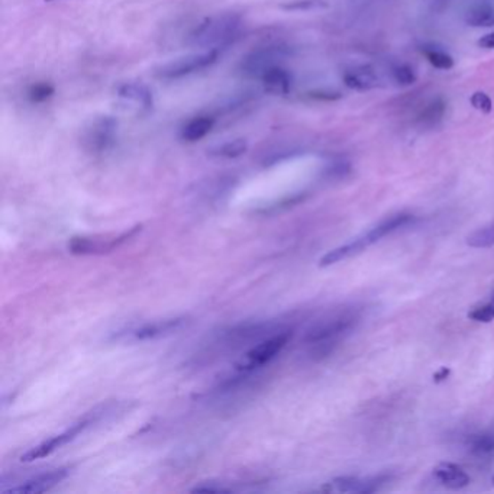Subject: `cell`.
Listing matches in <instances>:
<instances>
[{
	"instance_id": "obj_10",
	"label": "cell",
	"mask_w": 494,
	"mask_h": 494,
	"mask_svg": "<svg viewBox=\"0 0 494 494\" xmlns=\"http://www.w3.org/2000/svg\"><path fill=\"white\" fill-rule=\"evenodd\" d=\"M69 475V468H59V470H53L50 473H44V474L36 475L34 479H29L28 482H22L20 487H13L9 490H4V493L11 494H38L44 491L50 490L53 487L57 486L59 482L66 479Z\"/></svg>"
},
{
	"instance_id": "obj_7",
	"label": "cell",
	"mask_w": 494,
	"mask_h": 494,
	"mask_svg": "<svg viewBox=\"0 0 494 494\" xmlns=\"http://www.w3.org/2000/svg\"><path fill=\"white\" fill-rule=\"evenodd\" d=\"M288 339H290V332H283V334L265 339L264 343L254 346L253 350L249 351L246 360L238 366V370L246 373V371H251L254 368L264 366L287 345Z\"/></svg>"
},
{
	"instance_id": "obj_32",
	"label": "cell",
	"mask_w": 494,
	"mask_h": 494,
	"mask_svg": "<svg viewBox=\"0 0 494 494\" xmlns=\"http://www.w3.org/2000/svg\"><path fill=\"white\" fill-rule=\"evenodd\" d=\"M449 374H451V371H449V368H447V367H442V368H441V370L438 371V373H436L435 376H433V382L435 383L444 382V380H447L448 376H449Z\"/></svg>"
},
{
	"instance_id": "obj_19",
	"label": "cell",
	"mask_w": 494,
	"mask_h": 494,
	"mask_svg": "<svg viewBox=\"0 0 494 494\" xmlns=\"http://www.w3.org/2000/svg\"><path fill=\"white\" fill-rule=\"evenodd\" d=\"M468 449L479 458L494 457V433H482L471 436L468 440Z\"/></svg>"
},
{
	"instance_id": "obj_8",
	"label": "cell",
	"mask_w": 494,
	"mask_h": 494,
	"mask_svg": "<svg viewBox=\"0 0 494 494\" xmlns=\"http://www.w3.org/2000/svg\"><path fill=\"white\" fill-rule=\"evenodd\" d=\"M92 424H93V417H85V419L80 420L77 424L73 425L71 428L67 429L66 433H60V435L45 441L43 444H39L38 447L32 448L31 451H28L27 454L22 456V461L31 463V461H36V459L45 458V457L51 456L59 448L64 447V445L69 444L71 441L76 440Z\"/></svg>"
},
{
	"instance_id": "obj_26",
	"label": "cell",
	"mask_w": 494,
	"mask_h": 494,
	"mask_svg": "<svg viewBox=\"0 0 494 494\" xmlns=\"http://www.w3.org/2000/svg\"><path fill=\"white\" fill-rule=\"evenodd\" d=\"M470 320L475 322L489 323L494 320V293L491 295L490 300L484 304H480L477 308L468 313Z\"/></svg>"
},
{
	"instance_id": "obj_29",
	"label": "cell",
	"mask_w": 494,
	"mask_h": 494,
	"mask_svg": "<svg viewBox=\"0 0 494 494\" xmlns=\"http://www.w3.org/2000/svg\"><path fill=\"white\" fill-rule=\"evenodd\" d=\"M311 98L316 99V101H338V99L343 98V94L339 92H329V90H316V92H311L309 93Z\"/></svg>"
},
{
	"instance_id": "obj_28",
	"label": "cell",
	"mask_w": 494,
	"mask_h": 494,
	"mask_svg": "<svg viewBox=\"0 0 494 494\" xmlns=\"http://www.w3.org/2000/svg\"><path fill=\"white\" fill-rule=\"evenodd\" d=\"M471 105L474 109L482 113H490L493 110V101L489 98V94L484 92H475L470 99Z\"/></svg>"
},
{
	"instance_id": "obj_11",
	"label": "cell",
	"mask_w": 494,
	"mask_h": 494,
	"mask_svg": "<svg viewBox=\"0 0 494 494\" xmlns=\"http://www.w3.org/2000/svg\"><path fill=\"white\" fill-rule=\"evenodd\" d=\"M387 482V477H374V479H360V477H339L329 482V486L323 487V490H336L343 493H374Z\"/></svg>"
},
{
	"instance_id": "obj_13",
	"label": "cell",
	"mask_w": 494,
	"mask_h": 494,
	"mask_svg": "<svg viewBox=\"0 0 494 494\" xmlns=\"http://www.w3.org/2000/svg\"><path fill=\"white\" fill-rule=\"evenodd\" d=\"M186 318H172V320H157V322L145 323L142 327L136 328L133 332L135 341H149V339L160 338L166 335L173 334L183 327Z\"/></svg>"
},
{
	"instance_id": "obj_14",
	"label": "cell",
	"mask_w": 494,
	"mask_h": 494,
	"mask_svg": "<svg viewBox=\"0 0 494 494\" xmlns=\"http://www.w3.org/2000/svg\"><path fill=\"white\" fill-rule=\"evenodd\" d=\"M433 477L451 490H461L471 482L470 475L457 464L442 463L433 470Z\"/></svg>"
},
{
	"instance_id": "obj_34",
	"label": "cell",
	"mask_w": 494,
	"mask_h": 494,
	"mask_svg": "<svg viewBox=\"0 0 494 494\" xmlns=\"http://www.w3.org/2000/svg\"><path fill=\"white\" fill-rule=\"evenodd\" d=\"M47 2H54V0H47Z\"/></svg>"
},
{
	"instance_id": "obj_22",
	"label": "cell",
	"mask_w": 494,
	"mask_h": 494,
	"mask_svg": "<svg viewBox=\"0 0 494 494\" xmlns=\"http://www.w3.org/2000/svg\"><path fill=\"white\" fill-rule=\"evenodd\" d=\"M467 246L473 248H489L494 246V223L482 226L467 237Z\"/></svg>"
},
{
	"instance_id": "obj_24",
	"label": "cell",
	"mask_w": 494,
	"mask_h": 494,
	"mask_svg": "<svg viewBox=\"0 0 494 494\" xmlns=\"http://www.w3.org/2000/svg\"><path fill=\"white\" fill-rule=\"evenodd\" d=\"M392 76L399 86H412L417 83V73L409 64H397L392 69Z\"/></svg>"
},
{
	"instance_id": "obj_4",
	"label": "cell",
	"mask_w": 494,
	"mask_h": 494,
	"mask_svg": "<svg viewBox=\"0 0 494 494\" xmlns=\"http://www.w3.org/2000/svg\"><path fill=\"white\" fill-rule=\"evenodd\" d=\"M290 55V50L281 44H270L251 51L242 59L239 71L246 77L261 78L265 71L272 67L280 66V62Z\"/></svg>"
},
{
	"instance_id": "obj_9",
	"label": "cell",
	"mask_w": 494,
	"mask_h": 494,
	"mask_svg": "<svg viewBox=\"0 0 494 494\" xmlns=\"http://www.w3.org/2000/svg\"><path fill=\"white\" fill-rule=\"evenodd\" d=\"M140 230L141 226H135L129 232H125V234L112 238V239H98V238L86 237L73 238L70 244H69V248H70L71 253L83 254V255H86V254L109 253L112 249L121 246L122 242L134 237Z\"/></svg>"
},
{
	"instance_id": "obj_20",
	"label": "cell",
	"mask_w": 494,
	"mask_h": 494,
	"mask_svg": "<svg viewBox=\"0 0 494 494\" xmlns=\"http://www.w3.org/2000/svg\"><path fill=\"white\" fill-rule=\"evenodd\" d=\"M247 150H248V144H247L246 140L242 138H238V140L228 141V142H223V144L216 145L214 149L209 150V156L216 157V158H238L241 157L242 154H246Z\"/></svg>"
},
{
	"instance_id": "obj_5",
	"label": "cell",
	"mask_w": 494,
	"mask_h": 494,
	"mask_svg": "<svg viewBox=\"0 0 494 494\" xmlns=\"http://www.w3.org/2000/svg\"><path fill=\"white\" fill-rule=\"evenodd\" d=\"M219 50H207L198 54L184 55L182 59L164 64L157 69L156 76L163 80H177L193 75L196 71L205 70L218 60Z\"/></svg>"
},
{
	"instance_id": "obj_30",
	"label": "cell",
	"mask_w": 494,
	"mask_h": 494,
	"mask_svg": "<svg viewBox=\"0 0 494 494\" xmlns=\"http://www.w3.org/2000/svg\"><path fill=\"white\" fill-rule=\"evenodd\" d=\"M193 493H226L230 489H223L221 486H198L193 489Z\"/></svg>"
},
{
	"instance_id": "obj_3",
	"label": "cell",
	"mask_w": 494,
	"mask_h": 494,
	"mask_svg": "<svg viewBox=\"0 0 494 494\" xmlns=\"http://www.w3.org/2000/svg\"><path fill=\"white\" fill-rule=\"evenodd\" d=\"M355 322H357V316L348 313V315L332 318V320L313 328L306 336V341L313 346V354H328L335 343L338 341L339 336L350 331Z\"/></svg>"
},
{
	"instance_id": "obj_12",
	"label": "cell",
	"mask_w": 494,
	"mask_h": 494,
	"mask_svg": "<svg viewBox=\"0 0 494 494\" xmlns=\"http://www.w3.org/2000/svg\"><path fill=\"white\" fill-rule=\"evenodd\" d=\"M117 96L126 103L134 105L141 113L150 112L154 106L151 90L142 83H125L117 89Z\"/></svg>"
},
{
	"instance_id": "obj_21",
	"label": "cell",
	"mask_w": 494,
	"mask_h": 494,
	"mask_svg": "<svg viewBox=\"0 0 494 494\" xmlns=\"http://www.w3.org/2000/svg\"><path fill=\"white\" fill-rule=\"evenodd\" d=\"M466 22L474 28L494 27V6L480 4L470 9L466 16Z\"/></svg>"
},
{
	"instance_id": "obj_2",
	"label": "cell",
	"mask_w": 494,
	"mask_h": 494,
	"mask_svg": "<svg viewBox=\"0 0 494 494\" xmlns=\"http://www.w3.org/2000/svg\"><path fill=\"white\" fill-rule=\"evenodd\" d=\"M413 219L415 218H413L412 215L406 214L394 215L392 218L385 219L382 223L374 226L373 230L368 231L367 234L355 238L354 241L332 249L327 255H323L320 261V267H329V265L336 264L339 261L354 257L357 254L362 253L364 249L380 241L382 238L387 237V235L392 234L394 231L401 230L403 226L412 223Z\"/></svg>"
},
{
	"instance_id": "obj_1",
	"label": "cell",
	"mask_w": 494,
	"mask_h": 494,
	"mask_svg": "<svg viewBox=\"0 0 494 494\" xmlns=\"http://www.w3.org/2000/svg\"><path fill=\"white\" fill-rule=\"evenodd\" d=\"M241 29L242 18L237 13L210 16L191 32L189 44L193 47L221 51L234 43Z\"/></svg>"
},
{
	"instance_id": "obj_15",
	"label": "cell",
	"mask_w": 494,
	"mask_h": 494,
	"mask_svg": "<svg viewBox=\"0 0 494 494\" xmlns=\"http://www.w3.org/2000/svg\"><path fill=\"white\" fill-rule=\"evenodd\" d=\"M261 82L269 93L277 96L287 94L292 89V76L281 66L272 67L269 71H265L264 75L261 76Z\"/></svg>"
},
{
	"instance_id": "obj_33",
	"label": "cell",
	"mask_w": 494,
	"mask_h": 494,
	"mask_svg": "<svg viewBox=\"0 0 494 494\" xmlns=\"http://www.w3.org/2000/svg\"><path fill=\"white\" fill-rule=\"evenodd\" d=\"M491 482H493V486H494V477H493V479H491Z\"/></svg>"
},
{
	"instance_id": "obj_27",
	"label": "cell",
	"mask_w": 494,
	"mask_h": 494,
	"mask_svg": "<svg viewBox=\"0 0 494 494\" xmlns=\"http://www.w3.org/2000/svg\"><path fill=\"white\" fill-rule=\"evenodd\" d=\"M54 94V87L51 86L50 83H36L28 92V99L32 103H43L48 101Z\"/></svg>"
},
{
	"instance_id": "obj_6",
	"label": "cell",
	"mask_w": 494,
	"mask_h": 494,
	"mask_svg": "<svg viewBox=\"0 0 494 494\" xmlns=\"http://www.w3.org/2000/svg\"><path fill=\"white\" fill-rule=\"evenodd\" d=\"M117 133V121L112 117H96L90 122L83 133V144L87 151L103 154L109 151L115 144Z\"/></svg>"
},
{
	"instance_id": "obj_17",
	"label": "cell",
	"mask_w": 494,
	"mask_h": 494,
	"mask_svg": "<svg viewBox=\"0 0 494 494\" xmlns=\"http://www.w3.org/2000/svg\"><path fill=\"white\" fill-rule=\"evenodd\" d=\"M214 126L215 117L210 115L193 117L182 129V140L187 141V142L203 140L214 129Z\"/></svg>"
},
{
	"instance_id": "obj_16",
	"label": "cell",
	"mask_w": 494,
	"mask_h": 494,
	"mask_svg": "<svg viewBox=\"0 0 494 494\" xmlns=\"http://www.w3.org/2000/svg\"><path fill=\"white\" fill-rule=\"evenodd\" d=\"M344 83L350 89L366 92L377 86L378 78L371 67H357L354 70L346 71Z\"/></svg>"
},
{
	"instance_id": "obj_25",
	"label": "cell",
	"mask_w": 494,
	"mask_h": 494,
	"mask_svg": "<svg viewBox=\"0 0 494 494\" xmlns=\"http://www.w3.org/2000/svg\"><path fill=\"white\" fill-rule=\"evenodd\" d=\"M325 0H288L281 4V9L290 12H300V11H313V9L327 8Z\"/></svg>"
},
{
	"instance_id": "obj_31",
	"label": "cell",
	"mask_w": 494,
	"mask_h": 494,
	"mask_svg": "<svg viewBox=\"0 0 494 494\" xmlns=\"http://www.w3.org/2000/svg\"><path fill=\"white\" fill-rule=\"evenodd\" d=\"M479 47L486 48V50H494V32L482 36L479 39Z\"/></svg>"
},
{
	"instance_id": "obj_18",
	"label": "cell",
	"mask_w": 494,
	"mask_h": 494,
	"mask_svg": "<svg viewBox=\"0 0 494 494\" xmlns=\"http://www.w3.org/2000/svg\"><path fill=\"white\" fill-rule=\"evenodd\" d=\"M445 112H447V103L444 99H433L420 110L417 117V124L420 128H433L444 119Z\"/></svg>"
},
{
	"instance_id": "obj_23",
	"label": "cell",
	"mask_w": 494,
	"mask_h": 494,
	"mask_svg": "<svg viewBox=\"0 0 494 494\" xmlns=\"http://www.w3.org/2000/svg\"><path fill=\"white\" fill-rule=\"evenodd\" d=\"M425 57L428 60L431 66L435 67L438 70H451L454 67V59L448 54L447 51L440 50V48L431 47L422 50Z\"/></svg>"
}]
</instances>
